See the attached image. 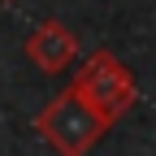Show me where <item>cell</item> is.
Masks as SVG:
<instances>
[{"mask_svg": "<svg viewBox=\"0 0 156 156\" xmlns=\"http://www.w3.org/2000/svg\"><path fill=\"white\" fill-rule=\"evenodd\" d=\"M35 130H39V139H44L56 156H87V152L108 134V122H104V117L95 113L74 87H65V91H56L52 100L39 108Z\"/></svg>", "mask_w": 156, "mask_h": 156, "instance_id": "obj_1", "label": "cell"}, {"mask_svg": "<svg viewBox=\"0 0 156 156\" xmlns=\"http://www.w3.org/2000/svg\"><path fill=\"white\" fill-rule=\"evenodd\" d=\"M83 100L104 117V122L113 126V122H122V117L134 108V100H139V83H134V74H130V65L122 61L117 52H108V48H100V52H91L83 65H78V74H74V83H69Z\"/></svg>", "mask_w": 156, "mask_h": 156, "instance_id": "obj_2", "label": "cell"}, {"mask_svg": "<svg viewBox=\"0 0 156 156\" xmlns=\"http://www.w3.org/2000/svg\"><path fill=\"white\" fill-rule=\"evenodd\" d=\"M26 56H30V65L44 69V74H65L78 61V35L65 22L48 17V22H39L26 35Z\"/></svg>", "mask_w": 156, "mask_h": 156, "instance_id": "obj_3", "label": "cell"}, {"mask_svg": "<svg viewBox=\"0 0 156 156\" xmlns=\"http://www.w3.org/2000/svg\"><path fill=\"white\" fill-rule=\"evenodd\" d=\"M9 5H13V0H9Z\"/></svg>", "mask_w": 156, "mask_h": 156, "instance_id": "obj_4", "label": "cell"}]
</instances>
